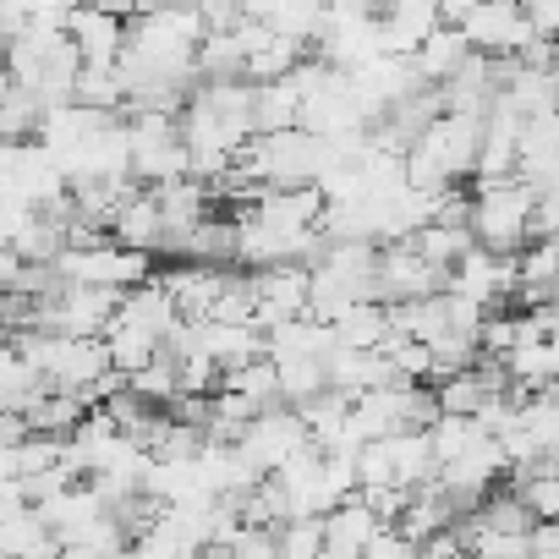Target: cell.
Listing matches in <instances>:
<instances>
[{"label":"cell","mask_w":559,"mask_h":559,"mask_svg":"<svg viewBox=\"0 0 559 559\" xmlns=\"http://www.w3.org/2000/svg\"><path fill=\"white\" fill-rule=\"evenodd\" d=\"M477 143H483V116L477 110H439L417 132V143L401 154L406 159V181L428 187V192L461 187V176L477 170Z\"/></svg>","instance_id":"obj_1"},{"label":"cell","mask_w":559,"mask_h":559,"mask_svg":"<svg viewBox=\"0 0 559 559\" xmlns=\"http://www.w3.org/2000/svg\"><path fill=\"white\" fill-rule=\"evenodd\" d=\"M532 198L537 187H526L521 176H499V181H477L472 192V236L493 252H521L532 241Z\"/></svg>","instance_id":"obj_2"},{"label":"cell","mask_w":559,"mask_h":559,"mask_svg":"<svg viewBox=\"0 0 559 559\" xmlns=\"http://www.w3.org/2000/svg\"><path fill=\"white\" fill-rule=\"evenodd\" d=\"M56 274L72 280V286L127 292V286H138V280L154 274V263H148V252H132V247H121L116 236H99V241H88V247H61V252H56Z\"/></svg>","instance_id":"obj_3"},{"label":"cell","mask_w":559,"mask_h":559,"mask_svg":"<svg viewBox=\"0 0 559 559\" xmlns=\"http://www.w3.org/2000/svg\"><path fill=\"white\" fill-rule=\"evenodd\" d=\"M444 286H450V269L433 263L412 236L379 247V302H412V297H433Z\"/></svg>","instance_id":"obj_4"},{"label":"cell","mask_w":559,"mask_h":559,"mask_svg":"<svg viewBox=\"0 0 559 559\" xmlns=\"http://www.w3.org/2000/svg\"><path fill=\"white\" fill-rule=\"evenodd\" d=\"M313 433H308V423H302V412L297 406H269V412H258L241 433H236V450L269 477V472H280L302 444H308Z\"/></svg>","instance_id":"obj_5"},{"label":"cell","mask_w":559,"mask_h":559,"mask_svg":"<svg viewBox=\"0 0 559 559\" xmlns=\"http://www.w3.org/2000/svg\"><path fill=\"white\" fill-rule=\"evenodd\" d=\"M450 292H466L472 302H483L488 313H499L504 302H515V252H493V247L472 241L450 263Z\"/></svg>","instance_id":"obj_6"},{"label":"cell","mask_w":559,"mask_h":559,"mask_svg":"<svg viewBox=\"0 0 559 559\" xmlns=\"http://www.w3.org/2000/svg\"><path fill=\"white\" fill-rule=\"evenodd\" d=\"M455 28H461L466 45L483 50V56H515V50L532 39V23H526V12L515 7V0H477V7H472Z\"/></svg>","instance_id":"obj_7"},{"label":"cell","mask_w":559,"mask_h":559,"mask_svg":"<svg viewBox=\"0 0 559 559\" xmlns=\"http://www.w3.org/2000/svg\"><path fill=\"white\" fill-rule=\"evenodd\" d=\"M165 292L176 297L181 319H209L219 292H225V280H230V263H203V258H176L165 274Z\"/></svg>","instance_id":"obj_8"},{"label":"cell","mask_w":559,"mask_h":559,"mask_svg":"<svg viewBox=\"0 0 559 559\" xmlns=\"http://www.w3.org/2000/svg\"><path fill=\"white\" fill-rule=\"evenodd\" d=\"M67 39L78 45L83 67H116L121 61V39H127V17L99 12V7H78L67 12Z\"/></svg>","instance_id":"obj_9"},{"label":"cell","mask_w":559,"mask_h":559,"mask_svg":"<svg viewBox=\"0 0 559 559\" xmlns=\"http://www.w3.org/2000/svg\"><path fill=\"white\" fill-rule=\"evenodd\" d=\"M110 236H116L121 247H132V252H148V258L159 252V241H165V214H159V198H154L148 181H138V187L116 203Z\"/></svg>","instance_id":"obj_10"},{"label":"cell","mask_w":559,"mask_h":559,"mask_svg":"<svg viewBox=\"0 0 559 559\" xmlns=\"http://www.w3.org/2000/svg\"><path fill=\"white\" fill-rule=\"evenodd\" d=\"M379 526H384V515H379L362 493H352V499H341L335 510H324V554L368 559V543L379 537Z\"/></svg>","instance_id":"obj_11"},{"label":"cell","mask_w":559,"mask_h":559,"mask_svg":"<svg viewBox=\"0 0 559 559\" xmlns=\"http://www.w3.org/2000/svg\"><path fill=\"white\" fill-rule=\"evenodd\" d=\"M439 23H444L439 0H384V12H379V50L412 56Z\"/></svg>","instance_id":"obj_12"},{"label":"cell","mask_w":559,"mask_h":559,"mask_svg":"<svg viewBox=\"0 0 559 559\" xmlns=\"http://www.w3.org/2000/svg\"><path fill=\"white\" fill-rule=\"evenodd\" d=\"M241 45H247V78L252 83H269V78H286L302 56H308V45L302 39H292V34H274V28H263V23H241Z\"/></svg>","instance_id":"obj_13"},{"label":"cell","mask_w":559,"mask_h":559,"mask_svg":"<svg viewBox=\"0 0 559 559\" xmlns=\"http://www.w3.org/2000/svg\"><path fill=\"white\" fill-rule=\"evenodd\" d=\"M324 12H330V0H247V17L252 23H263L274 34H292L302 45H313Z\"/></svg>","instance_id":"obj_14"},{"label":"cell","mask_w":559,"mask_h":559,"mask_svg":"<svg viewBox=\"0 0 559 559\" xmlns=\"http://www.w3.org/2000/svg\"><path fill=\"white\" fill-rule=\"evenodd\" d=\"M466 56H472L466 34H461L455 23H439V28H433V34H428V39L412 50V67H417V78H423V83H444V78H450Z\"/></svg>","instance_id":"obj_15"},{"label":"cell","mask_w":559,"mask_h":559,"mask_svg":"<svg viewBox=\"0 0 559 559\" xmlns=\"http://www.w3.org/2000/svg\"><path fill=\"white\" fill-rule=\"evenodd\" d=\"M330 330H335V341L341 346H362V352H373V346H384L390 341V302H352V308H341L335 319H330Z\"/></svg>","instance_id":"obj_16"},{"label":"cell","mask_w":559,"mask_h":559,"mask_svg":"<svg viewBox=\"0 0 559 559\" xmlns=\"http://www.w3.org/2000/svg\"><path fill=\"white\" fill-rule=\"evenodd\" d=\"M45 99L23 83H12L7 94H0V143H34L39 127H45Z\"/></svg>","instance_id":"obj_17"},{"label":"cell","mask_w":559,"mask_h":559,"mask_svg":"<svg viewBox=\"0 0 559 559\" xmlns=\"http://www.w3.org/2000/svg\"><path fill=\"white\" fill-rule=\"evenodd\" d=\"M274 368H280V395H286V406H302V401L330 390V357H280Z\"/></svg>","instance_id":"obj_18"},{"label":"cell","mask_w":559,"mask_h":559,"mask_svg":"<svg viewBox=\"0 0 559 559\" xmlns=\"http://www.w3.org/2000/svg\"><path fill=\"white\" fill-rule=\"evenodd\" d=\"M274 554H286V559L324 554V515H286L274 526Z\"/></svg>","instance_id":"obj_19"},{"label":"cell","mask_w":559,"mask_h":559,"mask_svg":"<svg viewBox=\"0 0 559 559\" xmlns=\"http://www.w3.org/2000/svg\"><path fill=\"white\" fill-rule=\"evenodd\" d=\"M412 241H417L433 263H444V269H450V263H455V258H461V252L477 241V236H472V225H444V219H428V225H417V230H412Z\"/></svg>","instance_id":"obj_20"},{"label":"cell","mask_w":559,"mask_h":559,"mask_svg":"<svg viewBox=\"0 0 559 559\" xmlns=\"http://www.w3.org/2000/svg\"><path fill=\"white\" fill-rule=\"evenodd\" d=\"M532 236H559V187H543L532 198Z\"/></svg>","instance_id":"obj_21"},{"label":"cell","mask_w":559,"mask_h":559,"mask_svg":"<svg viewBox=\"0 0 559 559\" xmlns=\"http://www.w3.org/2000/svg\"><path fill=\"white\" fill-rule=\"evenodd\" d=\"M515 7L526 12L532 34H543V39H559V0H515Z\"/></svg>","instance_id":"obj_22"},{"label":"cell","mask_w":559,"mask_h":559,"mask_svg":"<svg viewBox=\"0 0 559 559\" xmlns=\"http://www.w3.org/2000/svg\"><path fill=\"white\" fill-rule=\"evenodd\" d=\"M138 12H148V7H187V0H132Z\"/></svg>","instance_id":"obj_23"},{"label":"cell","mask_w":559,"mask_h":559,"mask_svg":"<svg viewBox=\"0 0 559 559\" xmlns=\"http://www.w3.org/2000/svg\"><path fill=\"white\" fill-rule=\"evenodd\" d=\"M548 88H554V110H559V61L548 67Z\"/></svg>","instance_id":"obj_24"}]
</instances>
